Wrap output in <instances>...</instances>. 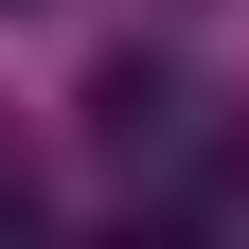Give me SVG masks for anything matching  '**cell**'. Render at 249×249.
<instances>
[{
	"label": "cell",
	"instance_id": "1",
	"mask_svg": "<svg viewBox=\"0 0 249 249\" xmlns=\"http://www.w3.org/2000/svg\"><path fill=\"white\" fill-rule=\"evenodd\" d=\"M178 107H196V89H178L160 53H107V71H89V142H124V160H160Z\"/></svg>",
	"mask_w": 249,
	"mask_h": 249
}]
</instances>
